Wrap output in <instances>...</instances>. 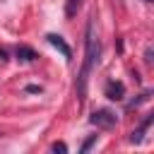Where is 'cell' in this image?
Returning <instances> with one entry per match:
<instances>
[{
    "instance_id": "cell-1",
    "label": "cell",
    "mask_w": 154,
    "mask_h": 154,
    "mask_svg": "<svg viewBox=\"0 0 154 154\" xmlns=\"http://www.w3.org/2000/svg\"><path fill=\"white\" fill-rule=\"evenodd\" d=\"M96 58H99V38H96V34H94V22L89 19V24H87L84 63H82V70H79V77H77V96H79L82 103H84V99H87V79H89V72H91Z\"/></svg>"
},
{
    "instance_id": "cell-2",
    "label": "cell",
    "mask_w": 154,
    "mask_h": 154,
    "mask_svg": "<svg viewBox=\"0 0 154 154\" xmlns=\"http://www.w3.org/2000/svg\"><path fill=\"white\" fill-rule=\"evenodd\" d=\"M89 120H91V125H96V128H113L116 123H118V118H116V113L113 111H108V108H99V111H94L91 116H89Z\"/></svg>"
},
{
    "instance_id": "cell-3",
    "label": "cell",
    "mask_w": 154,
    "mask_h": 154,
    "mask_svg": "<svg viewBox=\"0 0 154 154\" xmlns=\"http://www.w3.org/2000/svg\"><path fill=\"white\" fill-rule=\"evenodd\" d=\"M46 38H48V43H51L53 48H58V51L63 53V58H65V60H72V51H70V46L63 41V36H58V34H48Z\"/></svg>"
},
{
    "instance_id": "cell-4",
    "label": "cell",
    "mask_w": 154,
    "mask_h": 154,
    "mask_svg": "<svg viewBox=\"0 0 154 154\" xmlns=\"http://www.w3.org/2000/svg\"><path fill=\"white\" fill-rule=\"evenodd\" d=\"M106 96H108L111 101H123V96H125L123 82H108V84H106Z\"/></svg>"
},
{
    "instance_id": "cell-5",
    "label": "cell",
    "mask_w": 154,
    "mask_h": 154,
    "mask_svg": "<svg viewBox=\"0 0 154 154\" xmlns=\"http://www.w3.org/2000/svg\"><path fill=\"white\" fill-rule=\"evenodd\" d=\"M14 55H17L22 63H31V60H36V51H34L31 46H17Z\"/></svg>"
},
{
    "instance_id": "cell-6",
    "label": "cell",
    "mask_w": 154,
    "mask_h": 154,
    "mask_svg": "<svg viewBox=\"0 0 154 154\" xmlns=\"http://www.w3.org/2000/svg\"><path fill=\"white\" fill-rule=\"evenodd\" d=\"M149 123H152V116H149V118H144V123H142V125L130 135V142H140V140H142V135H144V130L149 128Z\"/></svg>"
},
{
    "instance_id": "cell-7",
    "label": "cell",
    "mask_w": 154,
    "mask_h": 154,
    "mask_svg": "<svg viewBox=\"0 0 154 154\" xmlns=\"http://www.w3.org/2000/svg\"><path fill=\"white\" fill-rule=\"evenodd\" d=\"M79 5H82V0H67V7H65V14H67V17H75V12L79 10Z\"/></svg>"
},
{
    "instance_id": "cell-8",
    "label": "cell",
    "mask_w": 154,
    "mask_h": 154,
    "mask_svg": "<svg viewBox=\"0 0 154 154\" xmlns=\"http://www.w3.org/2000/svg\"><path fill=\"white\" fill-rule=\"evenodd\" d=\"M51 149H53V152H58V154H67L65 142H53V144H51Z\"/></svg>"
},
{
    "instance_id": "cell-9",
    "label": "cell",
    "mask_w": 154,
    "mask_h": 154,
    "mask_svg": "<svg viewBox=\"0 0 154 154\" xmlns=\"http://www.w3.org/2000/svg\"><path fill=\"white\" fill-rule=\"evenodd\" d=\"M94 142H96V135H91V137H89V140H87V142H84V144H82V152H89V149H91V144H94Z\"/></svg>"
},
{
    "instance_id": "cell-10",
    "label": "cell",
    "mask_w": 154,
    "mask_h": 154,
    "mask_svg": "<svg viewBox=\"0 0 154 154\" xmlns=\"http://www.w3.org/2000/svg\"><path fill=\"white\" fill-rule=\"evenodd\" d=\"M144 63H152V48H147V53H144Z\"/></svg>"
},
{
    "instance_id": "cell-11",
    "label": "cell",
    "mask_w": 154,
    "mask_h": 154,
    "mask_svg": "<svg viewBox=\"0 0 154 154\" xmlns=\"http://www.w3.org/2000/svg\"><path fill=\"white\" fill-rule=\"evenodd\" d=\"M0 60H7V51L5 48H0Z\"/></svg>"
},
{
    "instance_id": "cell-12",
    "label": "cell",
    "mask_w": 154,
    "mask_h": 154,
    "mask_svg": "<svg viewBox=\"0 0 154 154\" xmlns=\"http://www.w3.org/2000/svg\"><path fill=\"white\" fill-rule=\"evenodd\" d=\"M147 2H152V0H147Z\"/></svg>"
}]
</instances>
